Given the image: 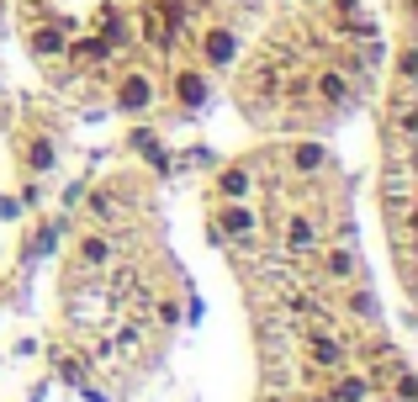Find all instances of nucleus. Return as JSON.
Returning a JSON list of instances; mask_svg holds the SVG:
<instances>
[{
    "label": "nucleus",
    "mask_w": 418,
    "mask_h": 402,
    "mask_svg": "<svg viewBox=\"0 0 418 402\" xmlns=\"http://www.w3.org/2000/svg\"><path fill=\"white\" fill-rule=\"evenodd\" d=\"M122 106H132V111L148 106V85H144V80H127V90H122Z\"/></svg>",
    "instance_id": "f257e3e1"
},
{
    "label": "nucleus",
    "mask_w": 418,
    "mask_h": 402,
    "mask_svg": "<svg viewBox=\"0 0 418 402\" xmlns=\"http://www.w3.org/2000/svg\"><path fill=\"white\" fill-rule=\"evenodd\" d=\"M323 95H328V101H339V95H344V80H334V74H328V80H323Z\"/></svg>",
    "instance_id": "f03ea898"
}]
</instances>
